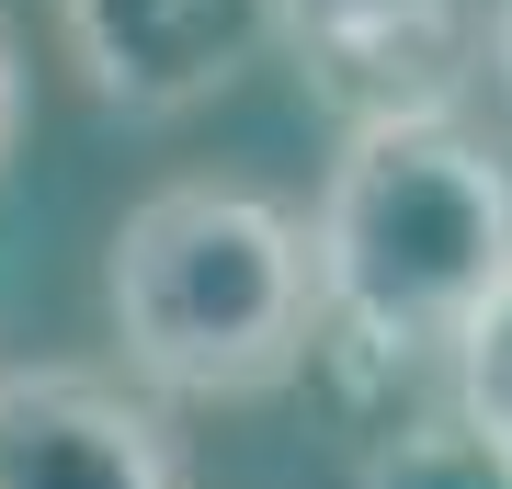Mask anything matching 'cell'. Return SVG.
I'll return each instance as SVG.
<instances>
[{
  "instance_id": "cell-6",
  "label": "cell",
  "mask_w": 512,
  "mask_h": 489,
  "mask_svg": "<svg viewBox=\"0 0 512 489\" xmlns=\"http://www.w3.org/2000/svg\"><path fill=\"white\" fill-rule=\"evenodd\" d=\"M353 489H512V444H490L478 421L444 399V410H410L365 444Z\"/></svg>"
},
{
  "instance_id": "cell-8",
  "label": "cell",
  "mask_w": 512,
  "mask_h": 489,
  "mask_svg": "<svg viewBox=\"0 0 512 489\" xmlns=\"http://www.w3.org/2000/svg\"><path fill=\"white\" fill-rule=\"evenodd\" d=\"M12 126H23V57H12V23H0V160H12Z\"/></svg>"
},
{
  "instance_id": "cell-3",
  "label": "cell",
  "mask_w": 512,
  "mask_h": 489,
  "mask_svg": "<svg viewBox=\"0 0 512 489\" xmlns=\"http://www.w3.org/2000/svg\"><path fill=\"white\" fill-rule=\"evenodd\" d=\"M285 57L342 126L456 114L490 69V0H285Z\"/></svg>"
},
{
  "instance_id": "cell-2",
  "label": "cell",
  "mask_w": 512,
  "mask_h": 489,
  "mask_svg": "<svg viewBox=\"0 0 512 489\" xmlns=\"http://www.w3.org/2000/svg\"><path fill=\"white\" fill-rule=\"evenodd\" d=\"M103 319L148 399H274L330 330L308 217L251 182H160L103 251Z\"/></svg>"
},
{
  "instance_id": "cell-5",
  "label": "cell",
  "mask_w": 512,
  "mask_h": 489,
  "mask_svg": "<svg viewBox=\"0 0 512 489\" xmlns=\"http://www.w3.org/2000/svg\"><path fill=\"white\" fill-rule=\"evenodd\" d=\"M0 489H194L160 399L92 364H0Z\"/></svg>"
},
{
  "instance_id": "cell-4",
  "label": "cell",
  "mask_w": 512,
  "mask_h": 489,
  "mask_svg": "<svg viewBox=\"0 0 512 489\" xmlns=\"http://www.w3.org/2000/svg\"><path fill=\"white\" fill-rule=\"evenodd\" d=\"M57 46L114 114H194L285 46V0H57Z\"/></svg>"
},
{
  "instance_id": "cell-1",
  "label": "cell",
  "mask_w": 512,
  "mask_h": 489,
  "mask_svg": "<svg viewBox=\"0 0 512 489\" xmlns=\"http://www.w3.org/2000/svg\"><path fill=\"white\" fill-rule=\"evenodd\" d=\"M319 319L376 364H456V342L512 296V160L456 114L342 126L308 205Z\"/></svg>"
},
{
  "instance_id": "cell-7",
  "label": "cell",
  "mask_w": 512,
  "mask_h": 489,
  "mask_svg": "<svg viewBox=\"0 0 512 489\" xmlns=\"http://www.w3.org/2000/svg\"><path fill=\"white\" fill-rule=\"evenodd\" d=\"M456 410H467L490 444H512V296L456 342Z\"/></svg>"
},
{
  "instance_id": "cell-9",
  "label": "cell",
  "mask_w": 512,
  "mask_h": 489,
  "mask_svg": "<svg viewBox=\"0 0 512 489\" xmlns=\"http://www.w3.org/2000/svg\"><path fill=\"white\" fill-rule=\"evenodd\" d=\"M490 80H501V103H512V0H490Z\"/></svg>"
}]
</instances>
